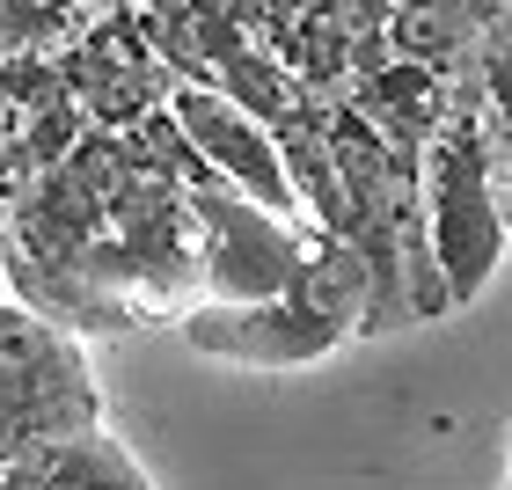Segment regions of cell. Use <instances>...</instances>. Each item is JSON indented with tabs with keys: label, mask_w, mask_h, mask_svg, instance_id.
<instances>
[{
	"label": "cell",
	"mask_w": 512,
	"mask_h": 490,
	"mask_svg": "<svg viewBox=\"0 0 512 490\" xmlns=\"http://www.w3.org/2000/svg\"><path fill=\"white\" fill-rule=\"evenodd\" d=\"M476 52L454 74H439L447 81V110H439V132L425 139V242H432L439 286H447V308L491 286L505 235H512L498 220L491 169H483V66H476Z\"/></svg>",
	"instance_id": "cell-1"
},
{
	"label": "cell",
	"mask_w": 512,
	"mask_h": 490,
	"mask_svg": "<svg viewBox=\"0 0 512 490\" xmlns=\"http://www.w3.org/2000/svg\"><path fill=\"white\" fill-rule=\"evenodd\" d=\"M359 330H366V271L344 242H322L278 300H256V308L198 300L183 315V337L198 352L235 366H315Z\"/></svg>",
	"instance_id": "cell-2"
},
{
	"label": "cell",
	"mask_w": 512,
	"mask_h": 490,
	"mask_svg": "<svg viewBox=\"0 0 512 490\" xmlns=\"http://www.w3.org/2000/svg\"><path fill=\"white\" fill-rule=\"evenodd\" d=\"M191 220H198V286L220 308L278 300L300 278V264L330 242L315 220H271L264 205L235 191H191Z\"/></svg>",
	"instance_id": "cell-3"
},
{
	"label": "cell",
	"mask_w": 512,
	"mask_h": 490,
	"mask_svg": "<svg viewBox=\"0 0 512 490\" xmlns=\"http://www.w3.org/2000/svg\"><path fill=\"white\" fill-rule=\"evenodd\" d=\"M169 118H176V132L205 154V169L220 176V191H235V198H249V205H264L271 220H308V213L293 205V191H286V169H278L271 132H264V125H249L227 96H213V88H176Z\"/></svg>",
	"instance_id": "cell-4"
},
{
	"label": "cell",
	"mask_w": 512,
	"mask_h": 490,
	"mask_svg": "<svg viewBox=\"0 0 512 490\" xmlns=\"http://www.w3.org/2000/svg\"><path fill=\"white\" fill-rule=\"evenodd\" d=\"M59 96H66V88H59V66L52 59H0V110L37 118V110H52Z\"/></svg>",
	"instance_id": "cell-5"
},
{
	"label": "cell",
	"mask_w": 512,
	"mask_h": 490,
	"mask_svg": "<svg viewBox=\"0 0 512 490\" xmlns=\"http://www.w3.org/2000/svg\"><path fill=\"white\" fill-rule=\"evenodd\" d=\"M505 490H512V425H505Z\"/></svg>",
	"instance_id": "cell-6"
}]
</instances>
